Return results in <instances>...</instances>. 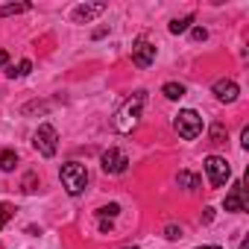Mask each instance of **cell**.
<instances>
[{
	"mask_svg": "<svg viewBox=\"0 0 249 249\" xmlns=\"http://www.w3.org/2000/svg\"><path fill=\"white\" fill-rule=\"evenodd\" d=\"M59 176H62V185H65V191H68L71 196H79V194L85 191V185H88V170H85V164H79V161L62 164Z\"/></svg>",
	"mask_w": 249,
	"mask_h": 249,
	"instance_id": "cell-2",
	"label": "cell"
},
{
	"mask_svg": "<svg viewBox=\"0 0 249 249\" xmlns=\"http://www.w3.org/2000/svg\"><path fill=\"white\" fill-rule=\"evenodd\" d=\"M211 144H226V126L223 123H214L211 126Z\"/></svg>",
	"mask_w": 249,
	"mask_h": 249,
	"instance_id": "cell-16",
	"label": "cell"
},
{
	"mask_svg": "<svg viewBox=\"0 0 249 249\" xmlns=\"http://www.w3.org/2000/svg\"><path fill=\"white\" fill-rule=\"evenodd\" d=\"M100 164H103V170H106V173H123V170H126V164H129V159H126V153H123V150L111 147V150H106V153H103Z\"/></svg>",
	"mask_w": 249,
	"mask_h": 249,
	"instance_id": "cell-6",
	"label": "cell"
},
{
	"mask_svg": "<svg viewBox=\"0 0 249 249\" xmlns=\"http://www.w3.org/2000/svg\"><path fill=\"white\" fill-rule=\"evenodd\" d=\"M12 214H15V208H12L9 202H0V229H3V226L12 220Z\"/></svg>",
	"mask_w": 249,
	"mask_h": 249,
	"instance_id": "cell-17",
	"label": "cell"
},
{
	"mask_svg": "<svg viewBox=\"0 0 249 249\" xmlns=\"http://www.w3.org/2000/svg\"><path fill=\"white\" fill-rule=\"evenodd\" d=\"M106 12V3H82V6H76L73 12H71V21L73 24H88V21H94L97 15H103Z\"/></svg>",
	"mask_w": 249,
	"mask_h": 249,
	"instance_id": "cell-8",
	"label": "cell"
},
{
	"mask_svg": "<svg viewBox=\"0 0 249 249\" xmlns=\"http://www.w3.org/2000/svg\"><path fill=\"white\" fill-rule=\"evenodd\" d=\"M202 220H205V223H211V220H214V208H205V214H202Z\"/></svg>",
	"mask_w": 249,
	"mask_h": 249,
	"instance_id": "cell-22",
	"label": "cell"
},
{
	"mask_svg": "<svg viewBox=\"0 0 249 249\" xmlns=\"http://www.w3.org/2000/svg\"><path fill=\"white\" fill-rule=\"evenodd\" d=\"M191 36H194V41H205V38H208V30H202V27H196V30H194Z\"/></svg>",
	"mask_w": 249,
	"mask_h": 249,
	"instance_id": "cell-21",
	"label": "cell"
},
{
	"mask_svg": "<svg viewBox=\"0 0 249 249\" xmlns=\"http://www.w3.org/2000/svg\"><path fill=\"white\" fill-rule=\"evenodd\" d=\"M30 71H33V62H30V59H24V62L18 65V71H15V68L9 71V76H27Z\"/></svg>",
	"mask_w": 249,
	"mask_h": 249,
	"instance_id": "cell-18",
	"label": "cell"
},
{
	"mask_svg": "<svg viewBox=\"0 0 249 249\" xmlns=\"http://www.w3.org/2000/svg\"><path fill=\"white\" fill-rule=\"evenodd\" d=\"M240 138H243L240 144H243V150H246V147H249V129H243V135H240Z\"/></svg>",
	"mask_w": 249,
	"mask_h": 249,
	"instance_id": "cell-24",
	"label": "cell"
},
{
	"mask_svg": "<svg viewBox=\"0 0 249 249\" xmlns=\"http://www.w3.org/2000/svg\"><path fill=\"white\" fill-rule=\"evenodd\" d=\"M240 249H249V243H246V240H243V243H240Z\"/></svg>",
	"mask_w": 249,
	"mask_h": 249,
	"instance_id": "cell-26",
	"label": "cell"
},
{
	"mask_svg": "<svg viewBox=\"0 0 249 249\" xmlns=\"http://www.w3.org/2000/svg\"><path fill=\"white\" fill-rule=\"evenodd\" d=\"M161 94H164L167 100H182V97H185V85H182V82H167V85L161 88Z\"/></svg>",
	"mask_w": 249,
	"mask_h": 249,
	"instance_id": "cell-14",
	"label": "cell"
},
{
	"mask_svg": "<svg viewBox=\"0 0 249 249\" xmlns=\"http://www.w3.org/2000/svg\"><path fill=\"white\" fill-rule=\"evenodd\" d=\"M205 173H208V182H211L214 188H223V185L231 179V167H229V161L220 159V156H208V159H205Z\"/></svg>",
	"mask_w": 249,
	"mask_h": 249,
	"instance_id": "cell-5",
	"label": "cell"
},
{
	"mask_svg": "<svg viewBox=\"0 0 249 249\" xmlns=\"http://www.w3.org/2000/svg\"><path fill=\"white\" fill-rule=\"evenodd\" d=\"M15 164H18V153L15 150H0V170L9 173V170H15Z\"/></svg>",
	"mask_w": 249,
	"mask_h": 249,
	"instance_id": "cell-12",
	"label": "cell"
},
{
	"mask_svg": "<svg viewBox=\"0 0 249 249\" xmlns=\"http://www.w3.org/2000/svg\"><path fill=\"white\" fill-rule=\"evenodd\" d=\"M176 182H179V188H188V191H196V188H199V176L191 173V170H179Z\"/></svg>",
	"mask_w": 249,
	"mask_h": 249,
	"instance_id": "cell-11",
	"label": "cell"
},
{
	"mask_svg": "<svg viewBox=\"0 0 249 249\" xmlns=\"http://www.w3.org/2000/svg\"><path fill=\"white\" fill-rule=\"evenodd\" d=\"M132 62H135L138 68H150V65L156 62V44H150L147 38H138V41L132 44Z\"/></svg>",
	"mask_w": 249,
	"mask_h": 249,
	"instance_id": "cell-7",
	"label": "cell"
},
{
	"mask_svg": "<svg viewBox=\"0 0 249 249\" xmlns=\"http://www.w3.org/2000/svg\"><path fill=\"white\" fill-rule=\"evenodd\" d=\"M123 249H138V246H123Z\"/></svg>",
	"mask_w": 249,
	"mask_h": 249,
	"instance_id": "cell-27",
	"label": "cell"
},
{
	"mask_svg": "<svg viewBox=\"0 0 249 249\" xmlns=\"http://www.w3.org/2000/svg\"><path fill=\"white\" fill-rule=\"evenodd\" d=\"M196 249H220V246H196Z\"/></svg>",
	"mask_w": 249,
	"mask_h": 249,
	"instance_id": "cell-25",
	"label": "cell"
},
{
	"mask_svg": "<svg viewBox=\"0 0 249 249\" xmlns=\"http://www.w3.org/2000/svg\"><path fill=\"white\" fill-rule=\"evenodd\" d=\"M173 126H176L179 138L194 141V138H199V132H202V117H199L194 108H185V111H179V114H176Z\"/></svg>",
	"mask_w": 249,
	"mask_h": 249,
	"instance_id": "cell-3",
	"label": "cell"
},
{
	"mask_svg": "<svg viewBox=\"0 0 249 249\" xmlns=\"http://www.w3.org/2000/svg\"><path fill=\"white\" fill-rule=\"evenodd\" d=\"M33 147H36L44 159H53V156H56V147H59V132H56V126L41 123V126L36 129V135H33Z\"/></svg>",
	"mask_w": 249,
	"mask_h": 249,
	"instance_id": "cell-4",
	"label": "cell"
},
{
	"mask_svg": "<svg viewBox=\"0 0 249 249\" xmlns=\"http://www.w3.org/2000/svg\"><path fill=\"white\" fill-rule=\"evenodd\" d=\"M117 211H120V205H114V202H111V205H103L97 214H100V217H117Z\"/></svg>",
	"mask_w": 249,
	"mask_h": 249,
	"instance_id": "cell-19",
	"label": "cell"
},
{
	"mask_svg": "<svg viewBox=\"0 0 249 249\" xmlns=\"http://www.w3.org/2000/svg\"><path fill=\"white\" fill-rule=\"evenodd\" d=\"M214 94H217L220 103H234L237 94H240V88H237L234 79H217V82H214Z\"/></svg>",
	"mask_w": 249,
	"mask_h": 249,
	"instance_id": "cell-10",
	"label": "cell"
},
{
	"mask_svg": "<svg viewBox=\"0 0 249 249\" xmlns=\"http://www.w3.org/2000/svg\"><path fill=\"white\" fill-rule=\"evenodd\" d=\"M191 24H194V15L176 18V21H170V33H173V36H182V33H188V30H191Z\"/></svg>",
	"mask_w": 249,
	"mask_h": 249,
	"instance_id": "cell-13",
	"label": "cell"
},
{
	"mask_svg": "<svg viewBox=\"0 0 249 249\" xmlns=\"http://www.w3.org/2000/svg\"><path fill=\"white\" fill-rule=\"evenodd\" d=\"M144 103H147V94H144V91L132 94L126 103L117 108V114H114V129L123 132V135L132 132V129L138 126V120H141V108H144Z\"/></svg>",
	"mask_w": 249,
	"mask_h": 249,
	"instance_id": "cell-1",
	"label": "cell"
},
{
	"mask_svg": "<svg viewBox=\"0 0 249 249\" xmlns=\"http://www.w3.org/2000/svg\"><path fill=\"white\" fill-rule=\"evenodd\" d=\"M164 234H167L170 240H182V237H185V231H182L179 226H167V229H164Z\"/></svg>",
	"mask_w": 249,
	"mask_h": 249,
	"instance_id": "cell-20",
	"label": "cell"
},
{
	"mask_svg": "<svg viewBox=\"0 0 249 249\" xmlns=\"http://www.w3.org/2000/svg\"><path fill=\"white\" fill-rule=\"evenodd\" d=\"M6 62H9V53H6V50H0V68H6Z\"/></svg>",
	"mask_w": 249,
	"mask_h": 249,
	"instance_id": "cell-23",
	"label": "cell"
},
{
	"mask_svg": "<svg viewBox=\"0 0 249 249\" xmlns=\"http://www.w3.org/2000/svg\"><path fill=\"white\" fill-rule=\"evenodd\" d=\"M226 211H234V214H240V211H246V196H243V182H234V185L229 188V194H226Z\"/></svg>",
	"mask_w": 249,
	"mask_h": 249,
	"instance_id": "cell-9",
	"label": "cell"
},
{
	"mask_svg": "<svg viewBox=\"0 0 249 249\" xmlns=\"http://www.w3.org/2000/svg\"><path fill=\"white\" fill-rule=\"evenodd\" d=\"M30 9V3H9V6H0V18H6V15H21V12H27Z\"/></svg>",
	"mask_w": 249,
	"mask_h": 249,
	"instance_id": "cell-15",
	"label": "cell"
}]
</instances>
